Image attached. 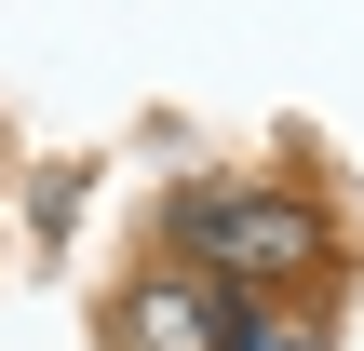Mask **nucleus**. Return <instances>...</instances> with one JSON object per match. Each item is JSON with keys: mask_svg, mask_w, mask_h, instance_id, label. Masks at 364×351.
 Segmentation results:
<instances>
[{"mask_svg": "<svg viewBox=\"0 0 364 351\" xmlns=\"http://www.w3.org/2000/svg\"><path fill=\"white\" fill-rule=\"evenodd\" d=\"M176 243L216 271V284H311L324 257H338V216L311 203V189H189L176 203Z\"/></svg>", "mask_w": 364, "mask_h": 351, "instance_id": "1", "label": "nucleus"}, {"mask_svg": "<svg viewBox=\"0 0 364 351\" xmlns=\"http://www.w3.org/2000/svg\"><path fill=\"white\" fill-rule=\"evenodd\" d=\"M230 325H243V284L216 271H149L122 298V351H230Z\"/></svg>", "mask_w": 364, "mask_h": 351, "instance_id": "2", "label": "nucleus"}, {"mask_svg": "<svg viewBox=\"0 0 364 351\" xmlns=\"http://www.w3.org/2000/svg\"><path fill=\"white\" fill-rule=\"evenodd\" d=\"M230 351H324V338H311V325H257V311H243V325H230Z\"/></svg>", "mask_w": 364, "mask_h": 351, "instance_id": "3", "label": "nucleus"}]
</instances>
